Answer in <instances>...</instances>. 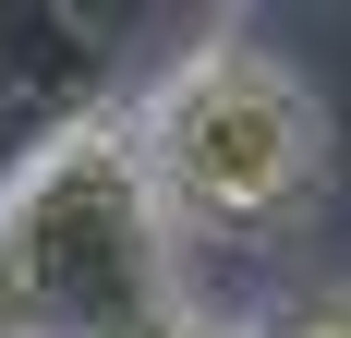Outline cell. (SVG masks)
<instances>
[{"mask_svg":"<svg viewBox=\"0 0 351 338\" xmlns=\"http://www.w3.org/2000/svg\"><path fill=\"white\" fill-rule=\"evenodd\" d=\"M182 302V242L109 97L49 109L0 169V338H134Z\"/></svg>","mask_w":351,"mask_h":338,"instance_id":"cell-1","label":"cell"},{"mask_svg":"<svg viewBox=\"0 0 351 338\" xmlns=\"http://www.w3.org/2000/svg\"><path fill=\"white\" fill-rule=\"evenodd\" d=\"M121 133L170 242H279L327 194V109L254 25H206L121 109Z\"/></svg>","mask_w":351,"mask_h":338,"instance_id":"cell-2","label":"cell"},{"mask_svg":"<svg viewBox=\"0 0 351 338\" xmlns=\"http://www.w3.org/2000/svg\"><path fill=\"white\" fill-rule=\"evenodd\" d=\"M25 49H36V25H0V169H12V145H25L49 109H73V97H49V73H36Z\"/></svg>","mask_w":351,"mask_h":338,"instance_id":"cell-3","label":"cell"},{"mask_svg":"<svg viewBox=\"0 0 351 338\" xmlns=\"http://www.w3.org/2000/svg\"><path fill=\"white\" fill-rule=\"evenodd\" d=\"M243 338H351V278H303V290H279Z\"/></svg>","mask_w":351,"mask_h":338,"instance_id":"cell-4","label":"cell"},{"mask_svg":"<svg viewBox=\"0 0 351 338\" xmlns=\"http://www.w3.org/2000/svg\"><path fill=\"white\" fill-rule=\"evenodd\" d=\"M134 338H243V326H230V314H206V302H170V314H145Z\"/></svg>","mask_w":351,"mask_h":338,"instance_id":"cell-5","label":"cell"}]
</instances>
